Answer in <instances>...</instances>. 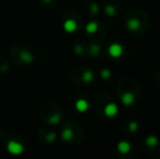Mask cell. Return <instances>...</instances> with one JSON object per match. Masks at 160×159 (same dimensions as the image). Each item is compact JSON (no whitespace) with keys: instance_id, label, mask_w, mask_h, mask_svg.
Listing matches in <instances>:
<instances>
[{"instance_id":"30bf717a","label":"cell","mask_w":160,"mask_h":159,"mask_svg":"<svg viewBox=\"0 0 160 159\" xmlns=\"http://www.w3.org/2000/svg\"><path fill=\"white\" fill-rule=\"evenodd\" d=\"M20 59L23 62H25V63L30 64L33 62V56L31 55L28 51H23V52H21V55H20Z\"/></svg>"},{"instance_id":"9a60e30c","label":"cell","mask_w":160,"mask_h":159,"mask_svg":"<svg viewBox=\"0 0 160 159\" xmlns=\"http://www.w3.org/2000/svg\"><path fill=\"white\" fill-rule=\"evenodd\" d=\"M100 75L103 79H109V77H111V71H110L109 69H102V70L100 71Z\"/></svg>"},{"instance_id":"e0dca14e","label":"cell","mask_w":160,"mask_h":159,"mask_svg":"<svg viewBox=\"0 0 160 159\" xmlns=\"http://www.w3.org/2000/svg\"><path fill=\"white\" fill-rule=\"evenodd\" d=\"M100 51V47L98 45H92L91 46V55L92 56H97Z\"/></svg>"},{"instance_id":"8fae6325","label":"cell","mask_w":160,"mask_h":159,"mask_svg":"<svg viewBox=\"0 0 160 159\" xmlns=\"http://www.w3.org/2000/svg\"><path fill=\"white\" fill-rule=\"evenodd\" d=\"M146 145L149 147H155L158 145V138L156 137V136L154 135H149L146 137V141H145Z\"/></svg>"},{"instance_id":"8992f818","label":"cell","mask_w":160,"mask_h":159,"mask_svg":"<svg viewBox=\"0 0 160 159\" xmlns=\"http://www.w3.org/2000/svg\"><path fill=\"white\" fill-rule=\"evenodd\" d=\"M117 149H118V152L120 154H128V152L131 151V144L127 141H121V142H119L118 146H117Z\"/></svg>"},{"instance_id":"2e32d148","label":"cell","mask_w":160,"mask_h":159,"mask_svg":"<svg viewBox=\"0 0 160 159\" xmlns=\"http://www.w3.org/2000/svg\"><path fill=\"white\" fill-rule=\"evenodd\" d=\"M137 129H138V124H137L136 121H131V122L128 123V130H130L131 132H136Z\"/></svg>"},{"instance_id":"d6986e66","label":"cell","mask_w":160,"mask_h":159,"mask_svg":"<svg viewBox=\"0 0 160 159\" xmlns=\"http://www.w3.org/2000/svg\"><path fill=\"white\" fill-rule=\"evenodd\" d=\"M91 11H92V13H93V14H97V13H98V11H99L98 4L95 3V2H92V3H91Z\"/></svg>"},{"instance_id":"ac0fdd59","label":"cell","mask_w":160,"mask_h":159,"mask_svg":"<svg viewBox=\"0 0 160 159\" xmlns=\"http://www.w3.org/2000/svg\"><path fill=\"white\" fill-rule=\"evenodd\" d=\"M59 121H60V116L57 115V113H56V115H52L50 118H49V123H50V124H57Z\"/></svg>"},{"instance_id":"ba28073f","label":"cell","mask_w":160,"mask_h":159,"mask_svg":"<svg viewBox=\"0 0 160 159\" xmlns=\"http://www.w3.org/2000/svg\"><path fill=\"white\" fill-rule=\"evenodd\" d=\"M75 108L78 111L80 112H85V111L88 109V102L85 99H78V102H75Z\"/></svg>"},{"instance_id":"9c48e42d","label":"cell","mask_w":160,"mask_h":159,"mask_svg":"<svg viewBox=\"0 0 160 159\" xmlns=\"http://www.w3.org/2000/svg\"><path fill=\"white\" fill-rule=\"evenodd\" d=\"M97 30H98V24H97V22L95 21H92V22H89V23H87L86 27H85V31H86V33H88V34H93V33L97 32Z\"/></svg>"},{"instance_id":"ffe728a7","label":"cell","mask_w":160,"mask_h":159,"mask_svg":"<svg viewBox=\"0 0 160 159\" xmlns=\"http://www.w3.org/2000/svg\"><path fill=\"white\" fill-rule=\"evenodd\" d=\"M56 140V133L55 132H50V133L47 135V141H48L49 143L53 142V141Z\"/></svg>"},{"instance_id":"7c38bea8","label":"cell","mask_w":160,"mask_h":159,"mask_svg":"<svg viewBox=\"0 0 160 159\" xmlns=\"http://www.w3.org/2000/svg\"><path fill=\"white\" fill-rule=\"evenodd\" d=\"M82 80L84 83H91L94 80V73L91 70H86L82 75Z\"/></svg>"},{"instance_id":"4fadbf2b","label":"cell","mask_w":160,"mask_h":159,"mask_svg":"<svg viewBox=\"0 0 160 159\" xmlns=\"http://www.w3.org/2000/svg\"><path fill=\"white\" fill-rule=\"evenodd\" d=\"M62 138L64 141H71L73 138V131L70 127H65L62 131Z\"/></svg>"},{"instance_id":"7a4b0ae2","label":"cell","mask_w":160,"mask_h":159,"mask_svg":"<svg viewBox=\"0 0 160 159\" xmlns=\"http://www.w3.org/2000/svg\"><path fill=\"white\" fill-rule=\"evenodd\" d=\"M108 52H109L110 57H112V58L121 57V56H122V53H123L122 45L117 44V42H114V44H111L109 46V48H108Z\"/></svg>"},{"instance_id":"3957f363","label":"cell","mask_w":160,"mask_h":159,"mask_svg":"<svg viewBox=\"0 0 160 159\" xmlns=\"http://www.w3.org/2000/svg\"><path fill=\"white\" fill-rule=\"evenodd\" d=\"M103 112H105V115L107 116V117H109V118L116 117V116L118 115V112H119L118 105L114 104V102H110V104H108L107 106L105 107V109H103Z\"/></svg>"},{"instance_id":"6da1fadb","label":"cell","mask_w":160,"mask_h":159,"mask_svg":"<svg viewBox=\"0 0 160 159\" xmlns=\"http://www.w3.org/2000/svg\"><path fill=\"white\" fill-rule=\"evenodd\" d=\"M7 149L10 154L12 155H20V154L23 153L24 151V146L21 143L17 142V141H9L8 144H7Z\"/></svg>"},{"instance_id":"44dd1931","label":"cell","mask_w":160,"mask_h":159,"mask_svg":"<svg viewBox=\"0 0 160 159\" xmlns=\"http://www.w3.org/2000/svg\"><path fill=\"white\" fill-rule=\"evenodd\" d=\"M74 50H75V52L78 53V55H82V52H83V47L81 46V45H76L75 48H74Z\"/></svg>"},{"instance_id":"277c9868","label":"cell","mask_w":160,"mask_h":159,"mask_svg":"<svg viewBox=\"0 0 160 159\" xmlns=\"http://www.w3.org/2000/svg\"><path fill=\"white\" fill-rule=\"evenodd\" d=\"M63 28L65 32L68 33H73L76 31V28H78V23H76L74 20H67V21L63 23Z\"/></svg>"},{"instance_id":"5bb4252c","label":"cell","mask_w":160,"mask_h":159,"mask_svg":"<svg viewBox=\"0 0 160 159\" xmlns=\"http://www.w3.org/2000/svg\"><path fill=\"white\" fill-rule=\"evenodd\" d=\"M105 13L107 15H113L116 13V8L111 4H108V6L105 7Z\"/></svg>"},{"instance_id":"5b68a950","label":"cell","mask_w":160,"mask_h":159,"mask_svg":"<svg viewBox=\"0 0 160 159\" xmlns=\"http://www.w3.org/2000/svg\"><path fill=\"white\" fill-rule=\"evenodd\" d=\"M121 102L125 106H130V105H132L135 102V96L132 93H130V92H127V93H124L121 96Z\"/></svg>"},{"instance_id":"52a82bcc","label":"cell","mask_w":160,"mask_h":159,"mask_svg":"<svg viewBox=\"0 0 160 159\" xmlns=\"http://www.w3.org/2000/svg\"><path fill=\"white\" fill-rule=\"evenodd\" d=\"M127 26L130 31L135 32V31H137L139 27H141V22H139V20H137V19H130L127 23Z\"/></svg>"}]
</instances>
